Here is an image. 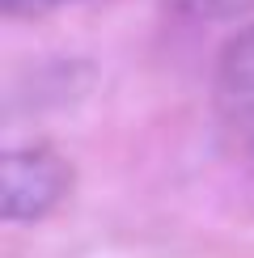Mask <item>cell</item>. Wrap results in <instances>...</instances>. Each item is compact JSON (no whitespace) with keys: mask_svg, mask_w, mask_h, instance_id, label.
Wrapping results in <instances>:
<instances>
[{"mask_svg":"<svg viewBox=\"0 0 254 258\" xmlns=\"http://www.w3.org/2000/svg\"><path fill=\"white\" fill-rule=\"evenodd\" d=\"M72 190V165L55 148H9L5 153V212L9 224L42 220L59 208V199Z\"/></svg>","mask_w":254,"mask_h":258,"instance_id":"obj_1","label":"cell"},{"mask_svg":"<svg viewBox=\"0 0 254 258\" xmlns=\"http://www.w3.org/2000/svg\"><path fill=\"white\" fill-rule=\"evenodd\" d=\"M216 89L229 106L254 114V26H246L225 47V55L216 63Z\"/></svg>","mask_w":254,"mask_h":258,"instance_id":"obj_2","label":"cell"},{"mask_svg":"<svg viewBox=\"0 0 254 258\" xmlns=\"http://www.w3.org/2000/svg\"><path fill=\"white\" fill-rule=\"evenodd\" d=\"M165 5L186 21H233L250 13L254 0H165Z\"/></svg>","mask_w":254,"mask_h":258,"instance_id":"obj_3","label":"cell"},{"mask_svg":"<svg viewBox=\"0 0 254 258\" xmlns=\"http://www.w3.org/2000/svg\"><path fill=\"white\" fill-rule=\"evenodd\" d=\"M9 13H42V9H55V5H72V0H0Z\"/></svg>","mask_w":254,"mask_h":258,"instance_id":"obj_4","label":"cell"},{"mask_svg":"<svg viewBox=\"0 0 254 258\" xmlns=\"http://www.w3.org/2000/svg\"><path fill=\"white\" fill-rule=\"evenodd\" d=\"M250 157H254V127H250Z\"/></svg>","mask_w":254,"mask_h":258,"instance_id":"obj_5","label":"cell"}]
</instances>
